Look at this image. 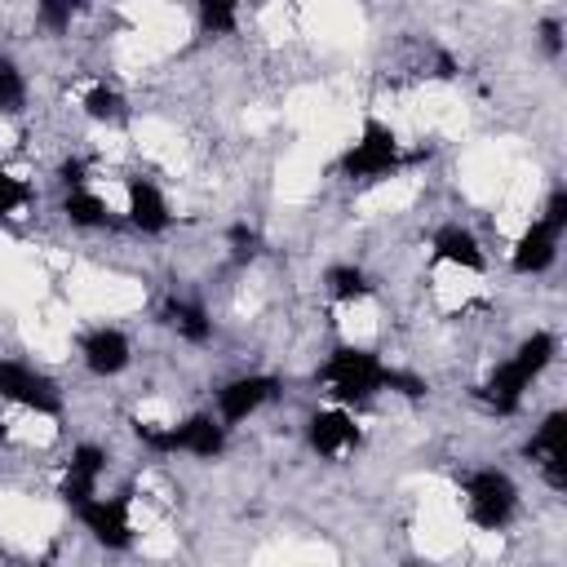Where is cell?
<instances>
[{
	"label": "cell",
	"mask_w": 567,
	"mask_h": 567,
	"mask_svg": "<svg viewBox=\"0 0 567 567\" xmlns=\"http://www.w3.org/2000/svg\"><path fill=\"white\" fill-rule=\"evenodd\" d=\"M554 359V332H532L483 385H478V399L492 408V412H501V416H509V412H518V403H523V394H527V385L545 372V363Z\"/></svg>",
	"instance_id": "6da1fadb"
},
{
	"label": "cell",
	"mask_w": 567,
	"mask_h": 567,
	"mask_svg": "<svg viewBox=\"0 0 567 567\" xmlns=\"http://www.w3.org/2000/svg\"><path fill=\"white\" fill-rule=\"evenodd\" d=\"M133 434H137L151 452H190V456H204V461H213V456L226 447V425L213 421V416H204V412L186 416L182 425H164V430L133 421Z\"/></svg>",
	"instance_id": "3957f363"
},
{
	"label": "cell",
	"mask_w": 567,
	"mask_h": 567,
	"mask_svg": "<svg viewBox=\"0 0 567 567\" xmlns=\"http://www.w3.org/2000/svg\"><path fill=\"white\" fill-rule=\"evenodd\" d=\"M563 230H567V190H554L549 204H545V217L532 221V226L523 230V239L514 244V257H509L514 270H518V275H540V270H549L554 257H558Z\"/></svg>",
	"instance_id": "277c9868"
},
{
	"label": "cell",
	"mask_w": 567,
	"mask_h": 567,
	"mask_svg": "<svg viewBox=\"0 0 567 567\" xmlns=\"http://www.w3.org/2000/svg\"><path fill=\"white\" fill-rule=\"evenodd\" d=\"M434 261H452V266H465V270H483V248L478 239L465 230V226H439L434 239Z\"/></svg>",
	"instance_id": "9a60e30c"
},
{
	"label": "cell",
	"mask_w": 567,
	"mask_h": 567,
	"mask_svg": "<svg viewBox=\"0 0 567 567\" xmlns=\"http://www.w3.org/2000/svg\"><path fill=\"white\" fill-rule=\"evenodd\" d=\"M22 102H27V80H22V71H18L9 58H0V111H4V115H18Z\"/></svg>",
	"instance_id": "ffe728a7"
},
{
	"label": "cell",
	"mask_w": 567,
	"mask_h": 567,
	"mask_svg": "<svg viewBox=\"0 0 567 567\" xmlns=\"http://www.w3.org/2000/svg\"><path fill=\"white\" fill-rule=\"evenodd\" d=\"M0 399H9L18 408H31L40 416H58L62 412L58 385L44 372H35V368H27L18 359H0Z\"/></svg>",
	"instance_id": "52a82bcc"
},
{
	"label": "cell",
	"mask_w": 567,
	"mask_h": 567,
	"mask_svg": "<svg viewBox=\"0 0 567 567\" xmlns=\"http://www.w3.org/2000/svg\"><path fill=\"white\" fill-rule=\"evenodd\" d=\"M84 173H89L84 159H62V168H58V177H62L66 190H71V186H84Z\"/></svg>",
	"instance_id": "d4e9b609"
},
{
	"label": "cell",
	"mask_w": 567,
	"mask_h": 567,
	"mask_svg": "<svg viewBox=\"0 0 567 567\" xmlns=\"http://www.w3.org/2000/svg\"><path fill=\"white\" fill-rule=\"evenodd\" d=\"M128 221L137 230H146V235H159L168 226V204H164V195H159L155 182L128 177Z\"/></svg>",
	"instance_id": "5bb4252c"
},
{
	"label": "cell",
	"mask_w": 567,
	"mask_h": 567,
	"mask_svg": "<svg viewBox=\"0 0 567 567\" xmlns=\"http://www.w3.org/2000/svg\"><path fill=\"white\" fill-rule=\"evenodd\" d=\"M195 9H199V22L213 35H230L235 31V0H195Z\"/></svg>",
	"instance_id": "44dd1931"
},
{
	"label": "cell",
	"mask_w": 567,
	"mask_h": 567,
	"mask_svg": "<svg viewBox=\"0 0 567 567\" xmlns=\"http://www.w3.org/2000/svg\"><path fill=\"white\" fill-rule=\"evenodd\" d=\"M80 354H84L89 372H97V377H115V372H124L128 359H133L128 337H124L120 328H93V332L80 341Z\"/></svg>",
	"instance_id": "4fadbf2b"
},
{
	"label": "cell",
	"mask_w": 567,
	"mask_h": 567,
	"mask_svg": "<svg viewBox=\"0 0 567 567\" xmlns=\"http://www.w3.org/2000/svg\"><path fill=\"white\" fill-rule=\"evenodd\" d=\"M102 470H106V452H102L97 443H80V447L71 452V465H66V474H62L58 496H62L66 505H84L89 496H97Z\"/></svg>",
	"instance_id": "8fae6325"
},
{
	"label": "cell",
	"mask_w": 567,
	"mask_h": 567,
	"mask_svg": "<svg viewBox=\"0 0 567 567\" xmlns=\"http://www.w3.org/2000/svg\"><path fill=\"white\" fill-rule=\"evenodd\" d=\"M27 199H31V190H27L13 173H4V168H0V217H9V213H18V208H27Z\"/></svg>",
	"instance_id": "7402d4cb"
},
{
	"label": "cell",
	"mask_w": 567,
	"mask_h": 567,
	"mask_svg": "<svg viewBox=\"0 0 567 567\" xmlns=\"http://www.w3.org/2000/svg\"><path fill=\"white\" fill-rule=\"evenodd\" d=\"M275 390H279L275 377H239V381H230V385L217 390V412H221L226 425H235V421L252 416Z\"/></svg>",
	"instance_id": "7c38bea8"
},
{
	"label": "cell",
	"mask_w": 567,
	"mask_h": 567,
	"mask_svg": "<svg viewBox=\"0 0 567 567\" xmlns=\"http://www.w3.org/2000/svg\"><path fill=\"white\" fill-rule=\"evenodd\" d=\"M359 425L346 408H328V412H315L306 421V443L319 452V456H346L350 447H359Z\"/></svg>",
	"instance_id": "30bf717a"
},
{
	"label": "cell",
	"mask_w": 567,
	"mask_h": 567,
	"mask_svg": "<svg viewBox=\"0 0 567 567\" xmlns=\"http://www.w3.org/2000/svg\"><path fill=\"white\" fill-rule=\"evenodd\" d=\"M0 439H4V425H0Z\"/></svg>",
	"instance_id": "4316f807"
},
{
	"label": "cell",
	"mask_w": 567,
	"mask_h": 567,
	"mask_svg": "<svg viewBox=\"0 0 567 567\" xmlns=\"http://www.w3.org/2000/svg\"><path fill=\"white\" fill-rule=\"evenodd\" d=\"M230 244H235V257H239V261L257 252V235H252L248 226H235V230H230Z\"/></svg>",
	"instance_id": "484cf974"
},
{
	"label": "cell",
	"mask_w": 567,
	"mask_h": 567,
	"mask_svg": "<svg viewBox=\"0 0 567 567\" xmlns=\"http://www.w3.org/2000/svg\"><path fill=\"white\" fill-rule=\"evenodd\" d=\"M164 323H168L177 337L195 341V346L213 337V319H208L204 306H195V301H168V306H164Z\"/></svg>",
	"instance_id": "2e32d148"
},
{
	"label": "cell",
	"mask_w": 567,
	"mask_h": 567,
	"mask_svg": "<svg viewBox=\"0 0 567 567\" xmlns=\"http://www.w3.org/2000/svg\"><path fill=\"white\" fill-rule=\"evenodd\" d=\"M540 44H545V53H549V58H558V53H563V27H558L554 18H545V22H540Z\"/></svg>",
	"instance_id": "cb8c5ba5"
},
{
	"label": "cell",
	"mask_w": 567,
	"mask_h": 567,
	"mask_svg": "<svg viewBox=\"0 0 567 567\" xmlns=\"http://www.w3.org/2000/svg\"><path fill=\"white\" fill-rule=\"evenodd\" d=\"M35 9H40V18H44V27H53V31H66L75 0H35Z\"/></svg>",
	"instance_id": "603a6c76"
},
{
	"label": "cell",
	"mask_w": 567,
	"mask_h": 567,
	"mask_svg": "<svg viewBox=\"0 0 567 567\" xmlns=\"http://www.w3.org/2000/svg\"><path fill=\"white\" fill-rule=\"evenodd\" d=\"M62 213L71 217V226H102L106 221V204L89 186H71L62 195Z\"/></svg>",
	"instance_id": "e0dca14e"
},
{
	"label": "cell",
	"mask_w": 567,
	"mask_h": 567,
	"mask_svg": "<svg viewBox=\"0 0 567 567\" xmlns=\"http://www.w3.org/2000/svg\"><path fill=\"white\" fill-rule=\"evenodd\" d=\"M527 456H536V465L554 492L567 487V412H549L540 421V430L527 443Z\"/></svg>",
	"instance_id": "9c48e42d"
},
{
	"label": "cell",
	"mask_w": 567,
	"mask_h": 567,
	"mask_svg": "<svg viewBox=\"0 0 567 567\" xmlns=\"http://www.w3.org/2000/svg\"><path fill=\"white\" fill-rule=\"evenodd\" d=\"M514 505H518V492H514V478L505 470H474L465 478V514L474 527H505L514 518Z\"/></svg>",
	"instance_id": "5b68a950"
},
{
	"label": "cell",
	"mask_w": 567,
	"mask_h": 567,
	"mask_svg": "<svg viewBox=\"0 0 567 567\" xmlns=\"http://www.w3.org/2000/svg\"><path fill=\"white\" fill-rule=\"evenodd\" d=\"M84 111H89V120H97V124H124V120H128V106H124V97H120L111 84H93V89L84 93Z\"/></svg>",
	"instance_id": "ac0fdd59"
},
{
	"label": "cell",
	"mask_w": 567,
	"mask_h": 567,
	"mask_svg": "<svg viewBox=\"0 0 567 567\" xmlns=\"http://www.w3.org/2000/svg\"><path fill=\"white\" fill-rule=\"evenodd\" d=\"M399 164H403L399 137H394V128H390V124H381L377 115H368V120H363L359 142L341 155V173H346V177H390Z\"/></svg>",
	"instance_id": "8992f818"
},
{
	"label": "cell",
	"mask_w": 567,
	"mask_h": 567,
	"mask_svg": "<svg viewBox=\"0 0 567 567\" xmlns=\"http://www.w3.org/2000/svg\"><path fill=\"white\" fill-rule=\"evenodd\" d=\"M319 381L328 385V394L337 403H363L390 385V368L363 346H337L328 354V363L319 368Z\"/></svg>",
	"instance_id": "7a4b0ae2"
},
{
	"label": "cell",
	"mask_w": 567,
	"mask_h": 567,
	"mask_svg": "<svg viewBox=\"0 0 567 567\" xmlns=\"http://www.w3.org/2000/svg\"><path fill=\"white\" fill-rule=\"evenodd\" d=\"M80 509V523L89 527V536L106 549H124L133 540V527H128V496H89Z\"/></svg>",
	"instance_id": "ba28073f"
},
{
	"label": "cell",
	"mask_w": 567,
	"mask_h": 567,
	"mask_svg": "<svg viewBox=\"0 0 567 567\" xmlns=\"http://www.w3.org/2000/svg\"><path fill=\"white\" fill-rule=\"evenodd\" d=\"M328 292H332L337 301H359V297L372 292V284H368V275H363L359 266H332V270H328Z\"/></svg>",
	"instance_id": "d6986e66"
}]
</instances>
